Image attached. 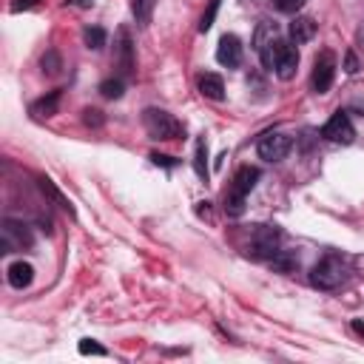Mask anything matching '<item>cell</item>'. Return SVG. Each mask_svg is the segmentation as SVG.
<instances>
[{
  "mask_svg": "<svg viewBox=\"0 0 364 364\" xmlns=\"http://www.w3.org/2000/svg\"><path fill=\"white\" fill-rule=\"evenodd\" d=\"M333 77H336V54L333 51H321L313 63V77H310V85L316 94H327L330 85H333Z\"/></svg>",
  "mask_w": 364,
  "mask_h": 364,
  "instance_id": "obj_5",
  "label": "cell"
},
{
  "mask_svg": "<svg viewBox=\"0 0 364 364\" xmlns=\"http://www.w3.org/2000/svg\"><path fill=\"white\" fill-rule=\"evenodd\" d=\"M151 162L154 165H162V168H173L176 165V159L173 156H165V154H151Z\"/></svg>",
  "mask_w": 364,
  "mask_h": 364,
  "instance_id": "obj_26",
  "label": "cell"
},
{
  "mask_svg": "<svg viewBox=\"0 0 364 364\" xmlns=\"http://www.w3.org/2000/svg\"><path fill=\"white\" fill-rule=\"evenodd\" d=\"M68 3H77V6H82V9H85V6H91V0H68Z\"/></svg>",
  "mask_w": 364,
  "mask_h": 364,
  "instance_id": "obj_30",
  "label": "cell"
},
{
  "mask_svg": "<svg viewBox=\"0 0 364 364\" xmlns=\"http://www.w3.org/2000/svg\"><path fill=\"white\" fill-rule=\"evenodd\" d=\"M80 353L82 355H105V350L100 344H94V338H82L80 341Z\"/></svg>",
  "mask_w": 364,
  "mask_h": 364,
  "instance_id": "obj_24",
  "label": "cell"
},
{
  "mask_svg": "<svg viewBox=\"0 0 364 364\" xmlns=\"http://www.w3.org/2000/svg\"><path fill=\"white\" fill-rule=\"evenodd\" d=\"M193 171L208 179V145H205V136L196 139V151H193Z\"/></svg>",
  "mask_w": 364,
  "mask_h": 364,
  "instance_id": "obj_16",
  "label": "cell"
},
{
  "mask_svg": "<svg viewBox=\"0 0 364 364\" xmlns=\"http://www.w3.org/2000/svg\"><path fill=\"white\" fill-rule=\"evenodd\" d=\"M142 125H145L151 139H176V136H182V125L162 108H145Z\"/></svg>",
  "mask_w": 364,
  "mask_h": 364,
  "instance_id": "obj_2",
  "label": "cell"
},
{
  "mask_svg": "<svg viewBox=\"0 0 364 364\" xmlns=\"http://www.w3.org/2000/svg\"><path fill=\"white\" fill-rule=\"evenodd\" d=\"M3 253H11V250H23V247H31V233L26 225L20 222H11L6 219L3 222Z\"/></svg>",
  "mask_w": 364,
  "mask_h": 364,
  "instance_id": "obj_9",
  "label": "cell"
},
{
  "mask_svg": "<svg viewBox=\"0 0 364 364\" xmlns=\"http://www.w3.org/2000/svg\"><path fill=\"white\" fill-rule=\"evenodd\" d=\"M216 60L225 65V68H236L242 63V43L236 34H225L219 40V48H216Z\"/></svg>",
  "mask_w": 364,
  "mask_h": 364,
  "instance_id": "obj_10",
  "label": "cell"
},
{
  "mask_svg": "<svg viewBox=\"0 0 364 364\" xmlns=\"http://www.w3.org/2000/svg\"><path fill=\"white\" fill-rule=\"evenodd\" d=\"M199 94L208 100H222L225 97V82L219 74H202L199 77Z\"/></svg>",
  "mask_w": 364,
  "mask_h": 364,
  "instance_id": "obj_14",
  "label": "cell"
},
{
  "mask_svg": "<svg viewBox=\"0 0 364 364\" xmlns=\"http://www.w3.org/2000/svg\"><path fill=\"white\" fill-rule=\"evenodd\" d=\"M31 279H34V267H31L28 262H14V264L9 267V284H11V287L23 290V287L31 284Z\"/></svg>",
  "mask_w": 364,
  "mask_h": 364,
  "instance_id": "obj_13",
  "label": "cell"
},
{
  "mask_svg": "<svg viewBox=\"0 0 364 364\" xmlns=\"http://www.w3.org/2000/svg\"><path fill=\"white\" fill-rule=\"evenodd\" d=\"M60 68H63L60 54H57V51H46V54H43V71H46L48 77H54V74H60Z\"/></svg>",
  "mask_w": 364,
  "mask_h": 364,
  "instance_id": "obj_21",
  "label": "cell"
},
{
  "mask_svg": "<svg viewBox=\"0 0 364 364\" xmlns=\"http://www.w3.org/2000/svg\"><path fill=\"white\" fill-rule=\"evenodd\" d=\"M82 122H85V125H102V114H100L97 108H85V111H82Z\"/></svg>",
  "mask_w": 364,
  "mask_h": 364,
  "instance_id": "obj_25",
  "label": "cell"
},
{
  "mask_svg": "<svg viewBox=\"0 0 364 364\" xmlns=\"http://www.w3.org/2000/svg\"><path fill=\"white\" fill-rule=\"evenodd\" d=\"M114 63H117L122 80L134 77V43H131V34L125 26L117 31V40H114Z\"/></svg>",
  "mask_w": 364,
  "mask_h": 364,
  "instance_id": "obj_7",
  "label": "cell"
},
{
  "mask_svg": "<svg viewBox=\"0 0 364 364\" xmlns=\"http://www.w3.org/2000/svg\"><path fill=\"white\" fill-rule=\"evenodd\" d=\"M154 6H156V0H134V14H136V20H139L142 26H148V23H151Z\"/></svg>",
  "mask_w": 364,
  "mask_h": 364,
  "instance_id": "obj_18",
  "label": "cell"
},
{
  "mask_svg": "<svg viewBox=\"0 0 364 364\" xmlns=\"http://www.w3.org/2000/svg\"><path fill=\"white\" fill-rule=\"evenodd\" d=\"M316 37V20L313 17H296L290 23V43L293 46H301V43H310Z\"/></svg>",
  "mask_w": 364,
  "mask_h": 364,
  "instance_id": "obj_12",
  "label": "cell"
},
{
  "mask_svg": "<svg viewBox=\"0 0 364 364\" xmlns=\"http://www.w3.org/2000/svg\"><path fill=\"white\" fill-rule=\"evenodd\" d=\"M347 71H350V74H355V71H358V63H355V57H353V54H347Z\"/></svg>",
  "mask_w": 364,
  "mask_h": 364,
  "instance_id": "obj_28",
  "label": "cell"
},
{
  "mask_svg": "<svg viewBox=\"0 0 364 364\" xmlns=\"http://www.w3.org/2000/svg\"><path fill=\"white\" fill-rule=\"evenodd\" d=\"M256 179H259V168L245 165V168H239V171H236L233 185H230V191L225 193V210H228L230 216H239V213L245 210V196L253 191Z\"/></svg>",
  "mask_w": 364,
  "mask_h": 364,
  "instance_id": "obj_1",
  "label": "cell"
},
{
  "mask_svg": "<svg viewBox=\"0 0 364 364\" xmlns=\"http://www.w3.org/2000/svg\"><path fill=\"white\" fill-rule=\"evenodd\" d=\"M296 68H299V51H296V46H293V43H284V46H282V51H279V57H276L273 71H276V77H279V80H293Z\"/></svg>",
  "mask_w": 364,
  "mask_h": 364,
  "instance_id": "obj_11",
  "label": "cell"
},
{
  "mask_svg": "<svg viewBox=\"0 0 364 364\" xmlns=\"http://www.w3.org/2000/svg\"><path fill=\"white\" fill-rule=\"evenodd\" d=\"M344 282V264L338 256H324L310 270V284L318 290H336Z\"/></svg>",
  "mask_w": 364,
  "mask_h": 364,
  "instance_id": "obj_3",
  "label": "cell"
},
{
  "mask_svg": "<svg viewBox=\"0 0 364 364\" xmlns=\"http://www.w3.org/2000/svg\"><path fill=\"white\" fill-rule=\"evenodd\" d=\"M219 3H222V0H208V9L202 11V20H199V31H202V34H205V31L213 26L216 11H219Z\"/></svg>",
  "mask_w": 364,
  "mask_h": 364,
  "instance_id": "obj_20",
  "label": "cell"
},
{
  "mask_svg": "<svg viewBox=\"0 0 364 364\" xmlns=\"http://www.w3.org/2000/svg\"><path fill=\"white\" fill-rule=\"evenodd\" d=\"M40 188H43V193H48V196H51V199H54V202H57L60 208H65V210H71V205H68V199H65V196H63V193H60V191H57V188L51 185V179H46V176H43V179H40Z\"/></svg>",
  "mask_w": 364,
  "mask_h": 364,
  "instance_id": "obj_22",
  "label": "cell"
},
{
  "mask_svg": "<svg viewBox=\"0 0 364 364\" xmlns=\"http://www.w3.org/2000/svg\"><path fill=\"white\" fill-rule=\"evenodd\" d=\"M353 330H355V333H358V336H364V324H361V321H358V318H355V321H353Z\"/></svg>",
  "mask_w": 364,
  "mask_h": 364,
  "instance_id": "obj_29",
  "label": "cell"
},
{
  "mask_svg": "<svg viewBox=\"0 0 364 364\" xmlns=\"http://www.w3.org/2000/svg\"><path fill=\"white\" fill-rule=\"evenodd\" d=\"M122 88H125V82H122V77H117V80H105L100 85V94L108 97V100H119L122 97Z\"/></svg>",
  "mask_w": 364,
  "mask_h": 364,
  "instance_id": "obj_19",
  "label": "cell"
},
{
  "mask_svg": "<svg viewBox=\"0 0 364 364\" xmlns=\"http://www.w3.org/2000/svg\"><path fill=\"white\" fill-rule=\"evenodd\" d=\"M321 136L330 139V142H338V145H350V142L355 139V128H353V122H350V117H347L344 111H336V114L324 122Z\"/></svg>",
  "mask_w": 364,
  "mask_h": 364,
  "instance_id": "obj_8",
  "label": "cell"
},
{
  "mask_svg": "<svg viewBox=\"0 0 364 364\" xmlns=\"http://www.w3.org/2000/svg\"><path fill=\"white\" fill-rule=\"evenodd\" d=\"M57 105H60V91H48L37 102H31V114L34 117H54L57 114Z\"/></svg>",
  "mask_w": 364,
  "mask_h": 364,
  "instance_id": "obj_15",
  "label": "cell"
},
{
  "mask_svg": "<svg viewBox=\"0 0 364 364\" xmlns=\"http://www.w3.org/2000/svg\"><path fill=\"white\" fill-rule=\"evenodd\" d=\"M40 0H14L11 3V11H28V9H37Z\"/></svg>",
  "mask_w": 364,
  "mask_h": 364,
  "instance_id": "obj_27",
  "label": "cell"
},
{
  "mask_svg": "<svg viewBox=\"0 0 364 364\" xmlns=\"http://www.w3.org/2000/svg\"><path fill=\"white\" fill-rule=\"evenodd\" d=\"M82 40H85V46H88V48H94V51H97V48H102V46H105V31H102L100 26H88V28L82 31Z\"/></svg>",
  "mask_w": 364,
  "mask_h": 364,
  "instance_id": "obj_17",
  "label": "cell"
},
{
  "mask_svg": "<svg viewBox=\"0 0 364 364\" xmlns=\"http://www.w3.org/2000/svg\"><path fill=\"white\" fill-rule=\"evenodd\" d=\"M245 253L250 259H273L279 253V230L267 228V225H259L253 228V236L250 242L245 245Z\"/></svg>",
  "mask_w": 364,
  "mask_h": 364,
  "instance_id": "obj_4",
  "label": "cell"
},
{
  "mask_svg": "<svg viewBox=\"0 0 364 364\" xmlns=\"http://www.w3.org/2000/svg\"><path fill=\"white\" fill-rule=\"evenodd\" d=\"M293 148V139L290 134H282V131H267L262 139H259V156L267 159V162H282Z\"/></svg>",
  "mask_w": 364,
  "mask_h": 364,
  "instance_id": "obj_6",
  "label": "cell"
},
{
  "mask_svg": "<svg viewBox=\"0 0 364 364\" xmlns=\"http://www.w3.org/2000/svg\"><path fill=\"white\" fill-rule=\"evenodd\" d=\"M270 3H273L279 11H284V14H293V11H299V9H301L307 0H270Z\"/></svg>",
  "mask_w": 364,
  "mask_h": 364,
  "instance_id": "obj_23",
  "label": "cell"
}]
</instances>
